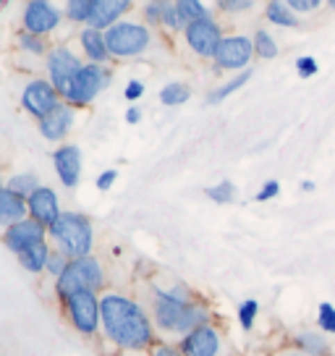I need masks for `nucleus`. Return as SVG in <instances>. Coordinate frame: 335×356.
I'll list each match as a JSON object with an SVG mask.
<instances>
[{
  "label": "nucleus",
  "mask_w": 335,
  "mask_h": 356,
  "mask_svg": "<svg viewBox=\"0 0 335 356\" xmlns=\"http://www.w3.org/2000/svg\"><path fill=\"white\" fill-rule=\"evenodd\" d=\"M113 71L102 63H84L74 81L63 92V102L71 108H90L95 97H100L105 89L111 87Z\"/></svg>",
  "instance_id": "423d86ee"
},
{
  "label": "nucleus",
  "mask_w": 335,
  "mask_h": 356,
  "mask_svg": "<svg viewBox=\"0 0 335 356\" xmlns=\"http://www.w3.org/2000/svg\"><path fill=\"white\" fill-rule=\"evenodd\" d=\"M173 3H176V8H179L186 22H197V19H204V16H213L210 8L204 6V0H173Z\"/></svg>",
  "instance_id": "7c9ffc66"
},
{
  "label": "nucleus",
  "mask_w": 335,
  "mask_h": 356,
  "mask_svg": "<svg viewBox=\"0 0 335 356\" xmlns=\"http://www.w3.org/2000/svg\"><path fill=\"white\" fill-rule=\"evenodd\" d=\"M291 346H296L299 351L309 356H325L330 354V343H327V333H322L320 327L317 330H299L291 338Z\"/></svg>",
  "instance_id": "412c9836"
},
{
  "label": "nucleus",
  "mask_w": 335,
  "mask_h": 356,
  "mask_svg": "<svg viewBox=\"0 0 335 356\" xmlns=\"http://www.w3.org/2000/svg\"><path fill=\"white\" fill-rule=\"evenodd\" d=\"M60 19L63 13L53 0H26L22 11V29L47 37L60 26Z\"/></svg>",
  "instance_id": "f8f14e48"
},
{
  "label": "nucleus",
  "mask_w": 335,
  "mask_h": 356,
  "mask_svg": "<svg viewBox=\"0 0 335 356\" xmlns=\"http://www.w3.org/2000/svg\"><path fill=\"white\" fill-rule=\"evenodd\" d=\"M29 218V207H26V200L19 197L16 191L11 189H0V228H8L13 222Z\"/></svg>",
  "instance_id": "aec40b11"
},
{
  "label": "nucleus",
  "mask_w": 335,
  "mask_h": 356,
  "mask_svg": "<svg viewBox=\"0 0 335 356\" xmlns=\"http://www.w3.org/2000/svg\"><path fill=\"white\" fill-rule=\"evenodd\" d=\"M254 56L259 58V60H275L280 53L278 42H275V37L268 32V29H257L254 32Z\"/></svg>",
  "instance_id": "bb28decb"
},
{
  "label": "nucleus",
  "mask_w": 335,
  "mask_h": 356,
  "mask_svg": "<svg viewBox=\"0 0 335 356\" xmlns=\"http://www.w3.org/2000/svg\"><path fill=\"white\" fill-rule=\"evenodd\" d=\"M265 19L270 24H275L280 29H299L302 26V16L291 11V6L286 0H268L265 6Z\"/></svg>",
  "instance_id": "4be33fe9"
},
{
  "label": "nucleus",
  "mask_w": 335,
  "mask_h": 356,
  "mask_svg": "<svg viewBox=\"0 0 335 356\" xmlns=\"http://www.w3.org/2000/svg\"><path fill=\"white\" fill-rule=\"evenodd\" d=\"M223 26L215 16H204L197 22H189L183 29V42L191 53L202 60H213L218 53V44L223 42Z\"/></svg>",
  "instance_id": "6e6552de"
},
{
  "label": "nucleus",
  "mask_w": 335,
  "mask_h": 356,
  "mask_svg": "<svg viewBox=\"0 0 335 356\" xmlns=\"http://www.w3.org/2000/svg\"><path fill=\"white\" fill-rule=\"evenodd\" d=\"M257 314H259V304L257 299H246L238 304V309H236V317H238V325H241V330H252L254 323H257Z\"/></svg>",
  "instance_id": "473e14b6"
},
{
  "label": "nucleus",
  "mask_w": 335,
  "mask_h": 356,
  "mask_svg": "<svg viewBox=\"0 0 335 356\" xmlns=\"http://www.w3.org/2000/svg\"><path fill=\"white\" fill-rule=\"evenodd\" d=\"M3 186H6V181H3V176H0V189H3Z\"/></svg>",
  "instance_id": "09e8293b"
},
{
  "label": "nucleus",
  "mask_w": 335,
  "mask_h": 356,
  "mask_svg": "<svg viewBox=\"0 0 335 356\" xmlns=\"http://www.w3.org/2000/svg\"><path fill=\"white\" fill-rule=\"evenodd\" d=\"M42 184H40V178H37V173H32V170H24V173H13L8 181H6V189L16 191L19 197H29L34 189H40Z\"/></svg>",
  "instance_id": "a878e982"
},
{
  "label": "nucleus",
  "mask_w": 335,
  "mask_h": 356,
  "mask_svg": "<svg viewBox=\"0 0 335 356\" xmlns=\"http://www.w3.org/2000/svg\"><path fill=\"white\" fill-rule=\"evenodd\" d=\"M53 252V246L47 244V241H40V244L29 246V249H24L22 254H16L19 259V265L26 270V273H32V275H40V273H45L47 267V257Z\"/></svg>",
  "instance_id": "5701e85b"
},
{
  "label": "nucleus",
  "mask_w": 335,
  "mask_h": 356,
  "mask_svg": "<svg viewBox=\"0 0 335 356\" xmlns=\"http://www.w3.org/2000/svg\"><path fill=\"white\" fill-rule=\"evenodd\" d=\"M204 197L210 202H215V204H231L236 200V184L234 181H220L215 186H207Z\"/></svg>",
  "instance_id": "c756f323"
},
{
  "label": "nucleus",
  "mask_w": 335,
  "mask_h": 356,
  "mask_svg": "<svg viewBox=\"0 0 335 356\" xmlns=\"http://www.w3.org/2000/svg\"><path fill=\"white\" fill-rule=\"evenodd\" d=\"M131 8H134V0H95L87 26H95V29L105 32L108 26L126 19V13Z\"/></svg>",
  "instance_id": "a211bd4d"
},
{
  "label": "nucleus",
  "mask_w": 335,
  "mask_h": 356,
  "mask_svg": "<svg viewBox=\"0 0 335 356\" xmlns=\"http://www.w3.org/2000/svg\"><path fill=\"white\" fill-rule=\"evenodd\" d=\"M249 79H252V68H244V71H238L234 79H228L225 84H220L218 89H213L210 95H207V105H218V102L228 100L234 92H238L241 87L249 84Z\"/></svg>",
  "instance_id": "b1692460"
},
{
  "label": "nucleus",
  "mask_w": 335,
  "mask_h": 356,
  "mask_svg": "<svg viewBox=\"0 0 335 356\" xmlns=\"http://www.w3.org/2000/svg\"><path fill=\"white\" fill-rule=\"evenodd\" d=\"M317 71H320V66H317V60H314L312 56L296 58V74H299L302 79H312Z\"/></svg>",
  "instance_id": "58836bf2"
},
{
  "label": "nucleus",
  "mask_w": 335,
  "mask_h": 356,
  "mask_svg": "<svg viewBox=\"0 0 335 356\" xmlns=\"http://www.w3.org/2000/svg\"><path fill=\"white\" fill-rule=\"evenodd\" d=\"M257 6V0H218V11L236 16V13H246Z\"/></svg>",
  "instance_id": "4c0bfd02"
},
{
  "label": "nucleus",
  "mask_w": 335,
  "mask_h": 356,
  "mask_svg": "<svg viewBox=\"0 0 335 356\" xmlns=\"http://www.w3.org/2000/svg\"><path fill=\"white\" fill-rule=\"evenodd\" d=\"M105 42H108L113 60H131V58L145 56L149 44L155 42V34L145 22L121 19L118 24L105 29Z\"/></svg>",
  "instance_id": "39448f33"
},
{
  "label": "nucleus",
  "mask_w": 335,
  "mask_h": 356,
  "mask_svg": "<svg viewBox=\"0 0 335 356\" xmlns=\"http://www.w3.org/2000/svg\"><path fill=\"white\" fill-rule=\"evenodd\" d=\"M53 168L66 189H76L81 181V149L76 145H60L53 149Z\"/></svg>",
  "instance_id": "2eb2a0df"
},
{
  "label": "nucleus",
  "mask_w": 335,
  "mask_h": 356,
  "mask_svg": "<svg viewBox=\"0 0 335 356\" xmlns=\"http://www.w3.org/2000/svg\"><path fill=\"white\" fill-rule=\"evenodd\" d=\"M142 95H145V84H142L139 79H131V81L126 84V89H123V97H126L129 102H136Z\"/></svg>",
  "instance_id": "37998d69"
},
{
  "label": "nucleus",
  "mask_w": 335,
  "mask_h": 356,
  "mask_svg": "<svg viewBox=\"0 0 335 356\" xmlns=\"http://www.w3.org/2000/svg\"><path fill=\"white\" fill-rule=\"evenodd\" d=\"M100 333L121 351H149L157 343L155 323L147 307L121 291L105 289L100 293Z\"/></svg>",
  "instance_id": "f257e3e1"
},
{
  "label": "nucleus",
  "mask_w": 335,
  "mask_h": 356,
  "mask_svg": "<svg viewBox=\"0 0 335 356\" xmlns=\"http://www.w3.org/2000/svg\"><path fill=\"white\" fill-rule=\"evenodd\" d=\"M299 189L307 191V194H309V191L317 189V184H314V181H309V178H307V181H302V186H299Z\"/></svg>",
  "instance_id": "49530a36"
},
{
  "label": "nucleus",
  "mask_w": 335,
  "mask_h": 356,
  "mask_svg": "<svg viewBox=\"0 0 335 356\" xmlns=\"http://www.w3.org/2000/svg\"><path fill=\"white\" fill-rule=\"evenodd\" d=\"M186 24L189 22L181 16V11L176 8V3H173V0H163V22H160V26L170 34H183Z\"/></svg>",
  "instance_id": "c85d7f7f"
},
{
  "label": "nucleus",
  "mask_w": 335,
  "mask_h": 356,
  "mask_svg": "<svg viewBox=\"0 0 335 356\" xmlns=\"http://www.w3.org/2000/svg\"><path fill=\"white\" fill-rule=\"evenodd\" d=\"M68 262H71V257H66L63 252H60V249H56V246H53V252H50V257H47L45 273H47V275H50L53 280H56L58 275H60V273H63V270L68 267Z\"/></svg>",
  "instance_id": "c9c22d12"
},
{
  "label": "nucleus",
  "mask_w": 335,
  "mask_h": 356,
  "mask_svg": "<svg viewBox=\"0 0 335 356\" xmlns=\"http://www.w3.org/2000/svg\"><path fill=\"white\" fill-rule=\"evenodd\" d=\"M183 356H223V333L213 323L199 325L179 341Z\"/></svg>",
  "instance_id": "ddd939ff"
},
{
  "label": "nucleus",
  "mask_w": 335,
  "mask_h": 356,
  "mask_svg": "<svg viewBox=\"0 0 335 356\" xmlns=\"http://www.w3.org/2000/svg\"><path fill=\"white\" fill-rule=\"evenodd\" d=\"M105 286H108V275H105L102 262L95 254H87L71 259L66 270L56 278L53 289H56V296L60 301L74 291H97V293H102Z\"/></svg>",
  "instance_id": "20e7f679"
},
{
  "label": "nucleus",
  "mask_w": 335,
  "mask_h": 356,
  "mask_svg": "<svg viewBox=\"0 0 335 356\" xmlns=\"http://www.w3.org/2000/svg\"><path fill=\"white\" fill-rule=\"evenodd\" d=\"M149 356H183V354H181L179 343H170V341H157V343L149 348Z\"/></svg>",
  "instance_id": "ea45409f"
},
{
  "label": "nucleus",
  "mask_w": 335,
  "mask_h": 356,
  "mask_svg": "<svg viewBox=\"0 0 335 356\" xmlns=\"http://www.w3.org/2000/svg\"><path fill=\"white\" fill-rule=\"evenodd\" d=\"M63 105V97L60 92L53 87L50 79H32L26 81V87L22 92V108L26 115H32L34 121H42L47 118L53 111H58Z\"/></svg>",
  "instance_id": "1a4fd4ad"
},
{
  "label": "nucleus",
  "mask_w": 335,
  "mask_h": 356,
  "mask_svg": "<svg viewBox=\"0 0 335 356\" xmlns=\"http://www.w3.org/2000/svg\"><path fill=\"white\" fill-rule=\"evenodd\" d=\"M286 3L291 6V11L299 13V16H312L327 6V0H286Z\"/></svg>",
  "instance_id": "e433bc0d"
},
{
  "label": "nucleus",
  "mask_w": 335,
  "mask_h": 356,
  "mask_svg": "<svg viewBox=\"0 0 335 356\" xmlns=\"http://www.w3.org/2000/svg\"><path fill=\"white\" fill-rule=\"evenodd\" d=\"M272 356H309V354H304V351H299L296 346H288V348H280V351H275Z\"/></svg>",
  "instance_id": "a18cd8bd"
},
{
  "label": "nucleus",
  "mask_w": 335,
  "mask_h": 356,
  "mask_svg": "<svg viewBox=\"0 0 335 356\" xmlns=\"http://www.w3.org/2000/svg\"><path fill=\"white\" fill-rule=\"evenodd\" d=\"M26 207H29V218L37 222H42L45 228H50L53 222L60 218V202L58 194L50 186H40L26 197Z\"/></svg>",
  "instance_id": "dca6fc26"
},
{
  "label": "nucleus",
  "mask_w": 335,
  "mask_h": 356,
  "mask_svg": "<svg viewBox=\"0 0 335 356\" xmlns=\"http://www.w3.org/2000/svg\"><path fill=\"white\" fill-rule=\"evenodd\" d=\"M0 241H3V246H6L11 254H22L24 249L40 244V241H47V228L42 222L32 220V218H24V220L13 222L8 228H3Z\"/></svg>",
  "instance_id": "4468645a"
},
{
  "label": "nucleus",
  "mask_w": 335,
  "mask_h": 356,
  "mask_svg": "<svg viewBox=\"0 0 335 356\" xmlns=\"http://www.w3.org/2000/svg\"><path fill=\"white\" fill-rule=\"evenodd\" d=\"M325 356H335V354H325Z\"/></svg>",
  "instance_id": "3c124183"
},
{
  "label": "nucleus",
  "mask_w": 335,
  "mask_h": 356,
  "mask_svg": "<svg viewBox=\"0 0 335 356\" xmlns=\"http://www.w3.org/2000/svg\"><path fill=\"white\" fill-rule=\"evenodd\" d=\"M317 327L327 335H335V307L330 301H322L317 307Z\"/></svg>",
  "instance_id": "f704fd0d"
},
{
  "label": "nucleus",
  "mask_w": 335,
  "mask_h": 356,
  "mask_svg": "<svg viewBox=\"0 0 335 356\" xmlns=\"http://www.w3.org/2000/svg\"><path fill=\"white\" fill-rule=\"evenodd\" d=\"M147 309L155 323V330L168 341H181L194 327L213 323L210 307L199 301V296L186 283H173L170 289L149 286Z\"/></svg>",
  "instance_id": "f03ea898"
},
{
  "label": "nucleus",
  "mask_w": 335,
  "mask_h": 356,
  "mask_svg": "<svg viewBox=\"0 0 335 356\" xmlns=\"http://www.w3.org/2000/svg\"><path fill=\"white\" fill-rule=\"evenodd\" d=\"M84 66V60L68 47V44H53L50 50H47L45 56V68H47V79L53 81V87L60 92V97H63V92L68 89V84L74 81L79 71Z\"/></svg>",
  "instance_id": "9b49d317"
},
{
  "label": "nucleus",
  "mask_w": 335,
  "mask_h": 356,
  "mask_svg": "<svg viewBox=\"0 0 335 356\" xmlns=\"http://www.w3.org/2000/svg\"><path fill=\"white\" fill-rule=\"evenodd\" d=\"M60 309L68 325L84 338H95L100 333V293L97 291H74L60 299Z\"/></svg>",
  "instance_id": "0eeeda50"
},
{
  "label": "nucleus",
  "mask_w": 335,
  "mask_h": 356,
  "mask_svg": "<svg viewBox=\"0 0 335 356\" xmlns=\"http://www.w3.org/2000/svg\"><path fill=\"white\" fill-rule=\"evenodd\" d=\"M16 44H19V50L26 53V56H47V50H50V42H47V37H40V34H32V32H19L16 37Z\"/></svg>",
  "instance_id": "cd10ccee"
},
{
  "label": "nucleus",
  "mask_w": 335,
  "mask_h": 356,
  "mask_svg": "<svg viewBox=\"0 0 335 356\" xmlns=\"http://www.w3.org/2000/svg\"><path fill=\"white\" fill-rule=\"evenodd\" d=\"M254 40L246 34H225L223 42L218 44L213 63L215 71H244L254 60Z\"/></svg>",
  "instance_id": "9d476101"
},
{
  "label": "nucleus",
  "mask_w": 335,
  "mask_h": 356,
  "mask_svg": "<svg viewBox=\"0 0 335 356\" xmlns=\"http://www.w3.org/2000/svg\"><path fill=\"white\" fill-rule=\"evenodd\" d=\"M278 194H280V184L275 181V178H270V181H265V184H262V189L257 191V197H254V200H257V202H270V200H275Z\"/></svg>",
  "instance_id": "a19ab883"
},
{
  "label": "nucleus",
  "mask_w": 335,
  "mask_h": 356,
  "mask_svg": "<svg viewBox=\"0 0 335 356\" xmlns=\"http://www.w3.org/2000/svg\"><path fill=\"white\" fill-rule=\"evenodd\" d=\"M142 22L149 29H160V22H163V0H145V6H142Z\"/></svg>",
  "instance_id": "72a5a7b5"
},
{
  "label": "nucleus",
  "mask_w": 335,
  "mask_h": 356,
  "mask_svg": "<svg viewBox=\"0 0 335 356\" xmlns=\"http://www.w3.org/2000/svg\"><path fill=\"white\" fill-rule=\"evenodd\" d=\"M3 3H8V0H0V6H3Z\"/></svg>",
  "instance_id": "8fccbe9b"
},
{
  "label": "nucleus",
  "mask_w": 335,
  "mask_h": 356,
  "mask_svg": "<svg viewBox=\"0 0 335 356\" xmlns=\"http://www.w3.org/2000/svg\"><path fill=\"white\" fill-rule=\"evenodd\" d=\"M191 100V87L183 81H168L165 87L160 89V102L165 108H179L183 102Z\"/></svg>",
  "instance_id": "393cba45"
},
{
  "label": "nucleus",
  "mask_w": 335,
  "mask_h": 356,
  "mask_svg": "<svg viewBox=\"0 0 335 356\" xmlns=\"http://www.w3.org/2000/svg\"><path fill=\"white\" fill-rule=\"evenodd\" d=\"M142 121V111H139V108H129V111H126V123H131V126H136V123Z\"/></svg>",
  "instance_id": "c03bdc74"
},
{
  "label": "nucleus",
  "mask_w": 335,
  "mask_h": 356,
  "mask_svg": "<svg viewBox=\"0 0 335 356\" xmlns=\"http://www.w3.org/2000/svg\"><path fill=\"white\" fill-rule=\"evenodd\" d=\"M74 121H76V108H71V105L63 102L47 118L37 121V129H40V136L47 139V142H63L71 134V129H74Z\"/></svg>",
  "instance_id": "f3484780"
},
{
  "label": "nucleus",
  "mask_w": 335,
  "mask_h": 356,
  "mask_svg": "<svg viewBox=\"0 0 335 356\" xmlns=\"http://www.w3.org/2000/svg\"><path fill=\"white\" fill-rule=\"evenodd\" d=\"M95 0H66V19L74 24H87Z\"/></svg>",
  "instance_id": "2f4dec72"
},
{
  "label": "nucleus",
  "mask_w": 335,
  "mask_h": 356,
  "mask_svg": "<svg viewBox=\"0 0 335 356\" xmlns=\"http://www.w3.org/2000/svg\"><path fill=\"white\" fill-rule=\"evenodd\" d=\"M115 181H118V170H115V168H108V170H102L100 176H97L95 184H97V189L100 191H111Z\"/></svg>",
  "instance_id": "79ce46f5"
},
{
  "label": "nucleus",
  "mask_w": 335,
  "mask_h": 356,
  "mask_svg": "<svg viewBox=\"0 0 335 356\" xmlns=\"http://www.w3.org/2000/svg\"><path fill=\"white\" fill-rule=\"evenodd\" d=\"M79 47H81V56L87 58V63H102V66H108L113 60L102 29H95V26L84 24L81 32H79Z\"/></svg>",
  "instance_id": "6ab92c4d"
},
{
  "label": "nucleus",
  "mask_w": 335,
  "mask_h": 356,
  "mask_svg": "<svg viewBox=\"0 0 335 356\" xmlns=\"http://www.w3.org/2000/svg\"><path fill=\"white\" fill-rule=\"evenodd\" d=\"M327 8H333L335 11V0H327Z\"/></svg>",
  "instance_id": "de8ad7c7"
},
{
  "label": "nucleus",
  "mask_w": 335,
  "mask_h": 356,
  "mask_svg": "<svg viewBox=\"0 0 335 356\" xmlns=\"http://www.w3.org/2000/svg\"><path fill=\"white\" fill-rule=\"evenodd\" d=\"M47 238H53L56 249H60L66 257H87L95 249V225L84 212H60L50 228Z\"/></svg>",
  "instance_id": "7ed1b4c3"
}]
</instances>
